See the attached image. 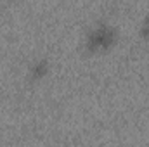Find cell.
Instances as JSON below:
<instances>
[{
	"label": "cell",
	"instance_id": "1",
	"mask_svg": "<svg viewBox=\"0 0 149 147\" xmlns=\"http://www.w3.org/2000/svg\"><path fill=\"white\" fill-rule=\"evenodd\" d=\"M113 31L108 28V26H101V28H97V30H94L92 33H90V45L94 47V49H106V47H109L113 42Z\"/></svg>",
	"mask_w": 149,
	"mask_h": 147
},
{
	"label": "cell",
	"instance_id": "2",
	"mask_svg": "<svg viewBox=\"0 0 149 147\" xmlns=\"http://www.w3.org/2000/svg\"><path fill=\"white\" fill-rule=\"evenodd\" d=\"M144 26H146V33L149 35V17H148V21H146V24H144Z\"/></svg>",
	"mask_w": 149,
	"mask_h": 147
}]
</instances>
